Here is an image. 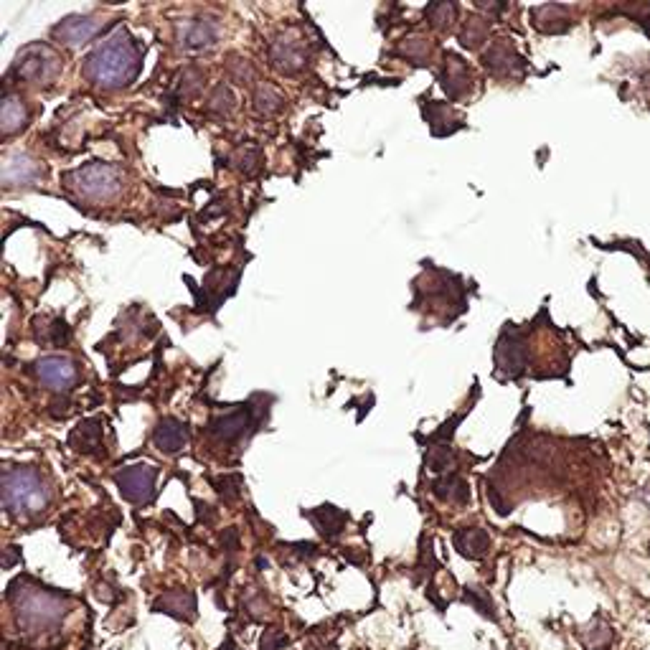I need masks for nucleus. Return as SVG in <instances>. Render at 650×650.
<instances>
[{
  "label": "nucleus",
  "mask_w": 650,
  "mask_h": 650,
  "mask_svg": "<svg viewBox=\"0 0 650 650\" xmlns=\"http://www.w3.org/2000/svg\"><path fill=\"white\" fill-rule=\"evenodd\" d=\"M143 67V51L140 44L127 34L125 28L115 36L102 41L97 49L89 54L84 74L92 84L102 89H120L135 82Z\"/></svg>",
  "instance_id": "nucleus-1"
},
{
  "label": "nucleus",
  "mask_w": 650,
  "mask_h": 650,
  "mask_svg": "<svg viewBox=\"0 0 650 650\" xmlns=\"http://www.w3.org/2000/svg\"><path fill=\"white\" fill-rule=\"evenodd\" d=\"M247 425V412H232L226 414V417L214 419V422H211V432H214L216 437H221V440H237V437L247 430Z\"/></svg>",
  "instance_id": "nucleus-24"
},
{
  "label": "nucleus",
  "mask_w": 650,
  "mask_h": 650,
  "mask_svg": "<svg viewBox=\"0 0 650 650\" xmlns=\"http://www.w3.org/2000/svg\"><path fill=\"white\" fill-rule=\"evenodd\" d=\"M155 478L158 470L153 465H127L115 475V483L120 488L122 498L130 503H148L155 493Z\"/></svg>",
  "instance_id": "nucleus-6"
},
{
  "label": "nucleus",
  "mask_w": 650,
  "mask_h": 650,
  "mask_svg": "<svg viewBox=\"0 0 650 650\" xmlns=\"http://www.w3.org/2000/svg\"><path fill=\"white\" fill-rule=\"evenodd\" d=\"M46 501H49V491L34 468L8 470L3 478V503L8 511L26 516V513L41 511Z\"/></svg>",
  "instance_id": "nucleus-2"
},
{
  "label": "nucleus",
  "mask_w": 650,
  "mask_h": 650,
  "mask_svg": "<svg viewBox=\"0 0 650 650\" xmlns=\"http://www.w3.org/2000/svg\"><path fill=\"white\" fill-rule=\"evenodd\" d=\"M61 72V61L49 46L44 44H31L16 56L11 67V77L21 79L28 84H41L51 82L56 74Z\"/></svg>",
  "instance_id": "nucleus-5"
},
{
  "label": "nucleus",
  "mask_w": 650,
  "mask_h": 650,
  "mask_svg": "<svg viewBox=\"0 0 650 650\" xmlns=\"http://www.w3.org/2000/svg\"><path fill=\"white\" fill-rule=\"evenodd\" d=\"M485 39H488V21L485 18H468L463 31H460V44L465 49H478Z\"/></svg>",
  "instance_id": "nucleus-26"
},
{
  "label": "nucleus",
  "mask_w": 650,
  "mask_h": 650,
  "mask_svg": "<svg viewBox=\"0 0 650 650\" xmlns=\"http://www.w3.org/2000/svg\"><path fill=\"white\" fill-rule=\"evenodd\" d=\"M69 442H72L79 452H87V455L97 450L102 442V419H84L82 425L72 432Z\"/></svg>",
  "instance_id": "nucleus-20"
},
{
  "label": "nucleus",
  "mask_w": 650,
  "mask_h": 650,
  "mask_svg": "<svg viewBox=\"0 0 650 650\" xmlns=\"http://www.w3.org/2000/svg\"><path fill=\"white\" fill-rule=\"evenodd\" d=\"M287 645V635H282L280 630H267L265 635H262V650H277V648H285Z\"/></svg>",
  "instance_id": "nucleus-35"
},
{
  "label": "nucleus",
  "mask_w": 650,
  "mask_h": 650,
  "mask_svg": "<svg viewBox=\"0 0 650 650\" xmlns=\"http://www.w3.org/2000/svg\"><path fill=\"white\" fill-rule=\"evenodd\" d=\"M440 82L450 100H460L470 89V69L458 54H445V67H442Z\"/></svg>",
  "instance_id": "nucleus-10"
},
{
  "label": "nucleus",
  "mask_w": 650,
  "mask_h": 650,
  "mask_svg": "<svg viewBox=\"0 0 650 650\" xmlns=\"http://www.w3.org/2000/svg\"><path fill=\"white\" fill-rule=\"evenodd\" d=\"M36 176H39V166L26 153H16L11 158H6V166H3V181H6V186L31 183Z\"/></svg>",
  "instance_id": "nucleus-16"
},
{
  "label": "nucleus",
  "mask_w": 650,
  "mask_h": 650,
  "mask_svg": "<svg viewBox=\"0 0 650 650\" xmlns=\"http://www.w3.org/2000/svg\"><path fill=\"white\" fill-rule=\"evenodd\" d=\"M204 69L199 67H186L181 74H178L176 79V97L181 100V97H196V94L204 89Z\"/></svg>",
  "instance_id": "nucleus-25"
},
{
  "label": "nucleus",
  "mask_w": 650,
  "mask_h": 650,
  "mask_svg": "<svg viewBox=\"0 0 650 650\" xmlns=\"http://www.w3.org/2000/svg\"><path fill=\"white\" fill-rule=\"evenodd\" d=\"M496 361H498V366H501V369L508 371V374H518V371L524 369V364H526L524 341H521V338H516V336L503 338V341L498 343Z\"/></svg>",
  "instance_id": "nucleus-17"
},
{
  "label": "nucleus",
  "mask_w": 650,
  "mask_h": 650,
  "mask_svg": "<svg viewBox=\"0 0 650 650\" xmlns=\"http://www.w3.org/2000/svg\"><path fill=\"white\" fill-rule=\"evenodd\" d=\"M308 516L313 518L315 526L320 529V534H325V536H338L348 521L346 513L338 511L336 506H320L318 511H310Z\"/></svg>",
  "instance_id": "nucleus-22"
},
{
  "label": "nucleus",
  "mask_w": 650,
  "mask_h": 650,
  "mask_svg": "<svg viewBox=\"0 0 650 650\" xmlns=\"http://www.w3.org/2000/svg\"><path fill=\"white\" fill-rule=\"evenodd\" d=\"M221 650H237V643L232 638H226V643L221 645Z\"/></svg>",
  "instance_id": "nucleus-36"
},
{
  "label": "nucleus",
  "mask_w": 650,
  "mask_h": 650,
  "mask_svg": "<svg viewBox=\"0 0 650 650\" xmlns=\"http://www.w3.org/2000/svg\"><path fill=\"white\" fill-rule=\"evenodd\" d=\"M209 112H216V115H229L234 110V92L226 84H216L214 92L209 94Z\"/></svg>",
  "instance_id": "nucleus-29"
},
{
  "label": "nucleus",
  "mask_w": 650,
  "mask_h": 650,
  "mask_svg": "<svg viewBox=\"0 0 650 650\" xmlns=\"http://www.w3.org/2000/svg\"><path fill=\"white\" fill-rule=\"evenodd\" d=\"M254 112L257 115H277V112L285 107V97H282L280 92H277L272 84H259L257 89H254Z\"/></svg>",
  "instance_id": "nucleus-23"
},
{
  "label": "nucleus",
  "mask_w": 650,
  "mask_h": 650,
  "mask_svg": "<svg viewBox=\"0 0 650 650\" xmlns=\"http://www.w3.org/2000/svg\"><path fill=\"white\" fill-rule=\"evenodd\" d=\"M425 463L432 473H442V470H450L455 465V452H452V447H447V442H442V445L430 447Z\"/></svg>",
  "instance_id": "nucleus-28"
},
{
  "label": "nucleus",
  "mask_w": 650,
  "mask_h": 650,
  "mask_svg": "<svg viewBox=\"0 0 650 650\" xmlns=\"http://www.w3.org/2000/svg\"><path fill=\"white\" fill-rule=\"evenodd\" d=\"M153 607L158 612L173 615L176 620H186V623H191L193 617H196V600H193L191 592H186V590L166 592V595L160 597Z\"/></svg>",
  "instance_id": "nucleus-15"
},
{
  "label": "nucleus",
  "mask_w": 650,
  "mask_h": 650,
  "mask_svg": "<svg viewBox=\"0 0 650 650\" xmlns=\"http://www.w3.org/2000/svg\"><path fill=\"white\" fill-rule=\"evenodd\" d=\"M18 617H21L23 628L28 630H51L61 623L64 617V605L56 595L51 592L31 587L18 597Z\"/></svg>",
  "instance_id": "nucleus-4"
},
{
  "label": "nucleus",
  "mask_w": 650,
  "mask_h": 650,
  "mask_svg": "<svg viewBox=\"0 0 650 650\" xmlns=\"http://www.w3.org/2000/svg\"><path fill=\"white\" fill-rule=\"evenodd\" d=\"M216 491H219V496L224 498V501H237L239 496H242V475H224V478L216 480Z\"/></svg>",
  "instance_id": "nucleus-30"
},
{
  "label": "nucleus",
  "mask_w": 650,
  "mask_h": 650,
  "mask_svg": "<svg viewBox=\"0 0 650 650\" xmlns=\"http://www.w3.org/2000/svg\"><path fill=\"white\" fill-rule=\"evenodd\" d=\"M34 371L41 384L56 389V392H69L74 381H77V369H74L72 361L67 356H56V353L36 361Z\"/></svg>",
  "instance_id": "nucleus-7"
},
{
  "label": "nucleus",
  "mask_w": 650,
  "mask_h": 650,
  "mask_svg": "<svg viewBox=\"0 0 650 650\" xmlns=\"http://www.w3.org/2000/svg\"><path fill=\"white\" fill-rule=\"evenodd\" d=\"M465 602H470V605H473V607H478V610L483 612V615H491L493 617L491 597L480 595V592L473 590V587H470V590H465Z\"/></svg>",
  "instance_id": "nucleus-34"
},
{
  "label": "nucleus",
  "mask_w": 650,
  "mask_h": 650,
  "mask_svg": "<svg viewBox=\"0 0 650 650\" xmlns=\"http://www.w3.org/2000/svg\"><path fill=\"white\" fill-rule=\"evenodd\" d=\"M407 44L402 46V54L409 59H417V64H425V59L430 56V46L425 39H404Z\"/></svg>",
  "instance_id": "nucleus-33"
},
{
  "label": "nucleus",
  "mask_w": 650,
  "mask_h": 650,
  "mask_svg": "<svg viewBox=\"0 0 650 650\" xmlns=\"http://www.w3.org/2000/svg\"><path fill=\"white\" fill-rule=\"evenodd\" d=\"M259 163H262V150H259L257 145H247V148L239 150V153H237L239 171L247 173V176H252V173L257 171Z\"/></svg>",
  "instance_id": "nucleus-32"
},
{
  "label": "nucleus",
  "mask_w": 650,
  "mask_h": 650,
  "mask_svg": "<svg viewBox=\"0 0 650 650\" xmlns=\"http://www.w3.org/2000/svg\"><path fill=\"white\" fill-rule=\"evenodd\" d=\"M216 39H219V23L214 18H193L181 31V46L186 49H211Z\"/></svg>",
  "instance_id": "nucleus-11"
},
{
  "label": "nucleus",
  "mask_w": 650,
  "mask_h": 650,
  "mask_svg": "<svg viewBox=\"0 0 650 650\" xmlns=\"http://www.w3.org/2000/svg\"><path fill=\"white\" fill-rule=\"evenodd\" d=\"M452 544H455V549H458L463 557L483 559L485 554H488V549H491V536L485 534L483 529H478V526H463V529L455 531Z\"/></svg>",
  "instance_id": "nucleus-14"
},
{
  "label": "nucleus",
  "mask_w": 650,
  "mask_h": 650,
  "mask_svg": "<svg viewBox=\"0 0 650 650\" xmlns=\"http://www.w3.org/2000/svg\"><path fill=\"white\" fill-rule=\"evenodd\" d=\"M483 67L496 74H513L524 67V64H521V56L516 54V49H513L506 39H498L496 44H491V49L483 54Z\"/></svg>",
  "instance_id": "nucleus-13"
},
{
  "label": "nucleus",
  "mask_w": 650,
  "mask_h": 650,
  "mask_svg": "<svg viewBox=\"0 0 650 650\" xmlns=\"http://www.w3.org/2000/svg\"><path fill=\"white\" fill-rule=\"evenodd\" d=\"M100 31V23L94 21L92 16H69L54 26V39L61 41L64 46H82L87 41H92Z\"/></svg>",
  "instance_id": "nucleus-9"
},
{
  "label": "nucleus",
  "mask_w": 650,
  "mask_h": 650,
  "mask_svg": "<svg viewBox=\"0 0 650 650\" xmlns=\"http://www.w3.org/2000/svg\"><path fill=\"white\" fill-rule=\"evenodd\" d=\"M432 493L440 501L455 503V506H465L470 501V485L460 475H445V478L435 480L432 483Z\"/></svg>",
  "instance_id": "nucleus-18"
},
{
  "label": "nucleus",
  "mask_w": 650,
  "mask_h": 650,
  "mask_svg": "<svg viewBox=\"0 0 650 650\" xmlns=\"http://www.w3.org/2000/svg\"><path fill=\"white\" fill-rule=\"evenodd\" d=\"M425 16L430 18V26L437 28V31H447L458 16V6L455 3H432L427 6Z\"/></svg>",
  "instance_id": "nucleus-27"
},
{
  "label": "nucleus",
  "mask_w": 650,
  "mask_h": 650,
  "mask_svg": "<svg viewBox=\"0 0 650 650\" xmlns=\"http://www.w3.org/2000/svg\"><path fill=\"white\" fill-rule=\"evenodd\" d=\"M153 440L155 445H158V450L168 452V455H176V452L183 450V445H186L188 430L181 419L163 417L158 422V427H155Z\"/></svg>",
  "instance_id": "nucleus-12"
},
{
  "label": "nucleus",
  "mask_w": 650,
  "mask_h": 650,
  "mask_svg": "<svg viewBox=\"0 0 650 650\" xmlns=\"http://www.w3.org/2000/svg\"><path fill=\"white\" fill-rule=\"evenodd\" d=\"M226 72H229L232 82H239V84L254 82V67H252V61H247V59H232L229 64H226Z\"/></svg>",
  "instance_id": "nucleus-31"
},
{
  "label": "nucleus",
  "mask_w": 650,
  "mask_h": 650,
  "mask_svg": "<svg viewBox=\"0 0 650 650\" xmlns=\"http://www.w3.org/2000/svg\"><path fill=\"white\" fill-rule=\"evenodd\" d=\"M64 181H67L74 191L82 193L84 199L92 201L112 199L122 186L120 168L110 166V163H89V166L67 173Z\"/></svg>",
  "instance_id": "nucleus-3"
},
{
  "label": "nucleus",
  "mask_w": 650,
  "mask_h": 650,
  "mask_svg": "<svg viewBox=\"0 0 650 650\" xmlns=\"http://www.w3.org/2000/svg\"><path fill=\"white\" fill-rule=\"evenodd\" d=\"M557 21H562L564 26H569L567 8L564 6L534 8V26L539 28V31H544V34H562V31H567V28L559 26Z\"/></svg>",
  "instance_id": "nucleus-21"
},
{
  "label": "nucleus",
  "mask_w": 650,
  "mask_h": 650,
  "mask_svg": "<svg viewBox=\"0 0 650 650\" xmlns=\"http://www.w3.org/2000/svg\"><path fill=\"white\" fill-rule=\"evenodd\" d=\"M28 125V110L18 97L13 94H6L3 97V110H0V127H3V135H13L18 130Z\"/></svg>",
  "instance_id": "nucleus-19"
},
{
  "label": "nucleus",
  "mask_w": 650,
  "mask_h": 650,
  "mask_svg": "<svg viewBox=\"0 0 650 650\" xmlns=\"http://www.w3.org/2000/svg\"><path fill=\"white\" fill-rule=\"evenodd\" d=\"M270 59L272 67L280 74H298L303 72L305 64H308V51L303 49L298 39H290V36H282L275 44L270 46Z\"/></svg>",
  "instance_id": "nucleus-8"
}]
</instances>
